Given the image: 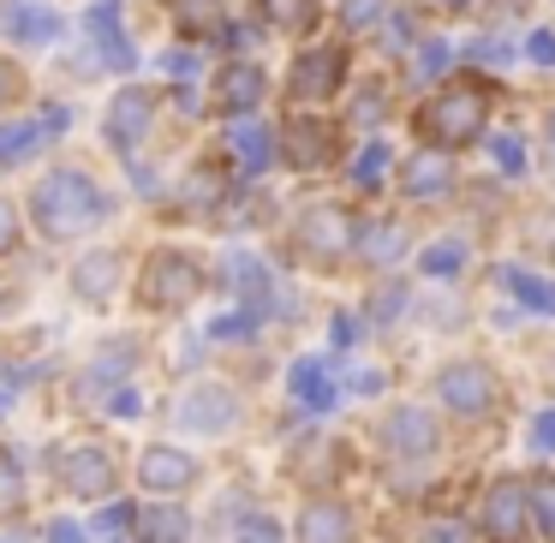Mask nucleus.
<instances>
[{"instance_id":"nucleus-1","label":"nucleus","mask_w":555,"mask_h":543,"mask_svg":"<svg viewBox=\"0 0 555 543\" xmlns=\"http://www.w3.org/2000/svg\"><path fill=\"white\" fill-rule=\"evenodd\" d=\"M102 216H108V197H102L85 173H49V180L37 185V221H42L49 240H78V233H90Z\"/></svg>"},{"instance_id":"nucleus-2","label":"nucleus","mask_w":555,"mask_h":543,"mask_svg":"<svg viewBox=\"0 0 555 543\" xmlns=\"http://www.w3.org/2000/svg\"><path fill=\"white\" fill-rule=\"evenodd\" d=\"M483 114H490V102H483L478 85H448L442 96L424 102L418 138H424L430 150H466L472 138L483 132Z\"/></svg>"},{"instance_id":"nucleus-3","label":"nucleus","mask_w":555,"mask_h":543,"mask_svg":"<svg viewBox=\"0 0 555 543\" xmlns=\"http://www.w3.org/2000/svg\"><path fill=\"white\" fill-rule=\"evenodd\" d=\"M197 293H204V269H197L185 251L150 257V269H144V305L150 311H180V305L197 299Z\"/></svg>"},{"instance_id":"nucleus-4","label":"nucleus","mask_w":555,"mask_h":543,"mask_svg":"<svg viewBox=\"0 0 555 543\" xmlns=\"http://www.w3.org/2000/svg\"><path fill=\"white\" fill-rule=\"evenodd\" d=\"M436 388H442V400L460 412V418H490V412H495V376H490V364L460 359V364H448V371L436 376Z\"/></svg>"},{"instance_id":"nucleus-5","label":"nucleus","mask_w":555,"mask_h":543,"mask_svg":"<svg viewBox=\"0 0 555 543\" xmlns=\"http://www.w3.org/2000/svg\"><path fill=\"white\" fill-rule=\"evenodd\" d=\"M340 78H347V54L340 49H311V54H299L287 90H293V102H328L340 90Z\"/></svg>"},{"instance_id":"nucleus-6","label":"nucleus","mask_w":555,"mask_h":543,"mask_svg":"<svg viewBox=\"0 0 555 543\" xmlns=\"http://www.w3.org/2000/svg\"><path fill=\"white\" fill-rule=\"evenodd\" d=\"M293 240H299L311 257H323V263H328V257H340L352 245V216H347V209H335V204H317V209H305V216H299Z\"/></svg>"},{"instance_id":"nucleus-7","label":"nucleus","mask_w":555,"mask_h":543,"mask_svg":"<svg viewBox=\"0 0 555 543\" xmlns=\"http://www.w3.org/2000/svg\"><path fill=\"white\" fill-rule=\"evenodd\" d=\"M150 120H156V90H120V96H114V108H108V138H114V150H126V156H132Z\"/></svg>"},{"instance_id":"nucleus-8","label":"nucleus","mask_w":555,"mask_h":543,"mask_svg":"<svg viewBox=\"0 0 555 543\" xmlns=\"http://www.w3.org/2000/svg\"><path fill=\"white\" fill-rule=\"evenodd\" d=\"M61 483L73 495H108L114 490V460L102 448H73L61 454Z\"/></svg>"},{"instance_id":"nucleus-9","label":"nucleus","mask_w":555,"mask_h":543,"mask_svg":"<svg viewBox=\"0 0 555 543\" xmlns=\"http://www.w3.org/2000/svg\"><path fill=\"white\" fill-rule=\"evenodd\" d=\"M526 519H531V495L519 490L514 478H502V483L490 490V502H483V526H490L502 543H514L519 531H526Z\"/></svg>"},{"instance_id":"nucleus-10","label":"nucleus","mask_w":555,"mask_h":543,"mask_svg":"<svg viewBox=\"0 0 555 543\" xmlns=\"http://www.w3.org/2000/svg\"><path fill=\"white\" fill-rule=\"evenodd\" d=\"M233 418H240V406H233V395H228L221 383L192 388V395H185V406H180V424H185V430H228Z\"/></svg>"},{"instance_id":"nucleus-11","label":"nucleus","mask_w":555,"mask_h":543,"mask_svg":"<svg viewBox=\"0 0 555 543\" xmlns=\"http://www.w3.org/2000/svg\"><path fill=\"white\" fill-rule=\"evenodd\" d=\"M383 442H388V454H406V460L430 454V448H436V424H430V412H424V406H400L395 418L383 424Z\"/></svg>"},{"instance_id":"nucleus-12","label":"nucleus","mask_w":555,"mask_h":543,"mask_svg":"<svg viewBox=\"0 0 555 543\" xmlns=\"http://www.w3.org/2000/svg\"><path fill=\"white\" fill-rule=\"evenodd\" d=\"M0 25H7L13 42H30V49L61 37V13H54V7H37V0H13V7L0 13Z\"/></svg>"},{"instance_id":"nucleus-13","label":"nucleus","mask_w":555,"mask_h":543,"mask_svg":"<svg viewBox=\"0 0 555 543\" xmlns=\"http://www.w3.org/2000/svg\"><path fill=\"white\" fill-rule=\"evenodd\" d=\"M400 185H406V197H418V204H436V197L454 192V168H448L442 150H430V156H412V161H406Z\"/></svg>"},{"instance_id":"nucleus-14","label":"nucleus","mask_w":555,"mask_h":543,"mask_svg":"<svg viewBox=\"0 0 555 543\" xmlns=\"http://www.w3.org/2000/svg\"><path fill=\"white\" fill-rule=\"evenodd\" d=\"M144 483L156 495H180L185 483H197V460L180 454V448H150L144 454Z\"/></svg>"},{"instance_id":"nucleus-15","label":"nucleus","mask_w":555,"mask_h":543,"mask_svg":"<svg viewBox=\"0 0 555 543\" xmlns=\"http://www.w3.org/2000/svg\"><path fill=\"white\" fill-rule=\"evenodd\" d=\"M281 144H287V161H293V168H323V161L335 156V126H323V120H293Z\"/></svg>"},{"instance_id":"nucleus-16","label":"nucleus","mask_w":555,"mask_h":543,"mask_svg":"<svg viewBox=\"0 0 555 543\" xmlns=\"http://www.w3.org/2000/svg\"><path fill=\"white\" fill-rule=\"evenodd\" d=\"M299 543H352V514L340 502H311L299 514Z\"/></svg>"},{"instance_id":"nucleus-17","label":"nucleus","mask_w":555,"mask_h":543,"mask_svg":"<svg viewBox=\"0 0 555 543\" xmlns=\"http://www.w3.org/2000/svg\"><path fill=\"white\" fill-rule=\"evenodd\" d=\"M216 102H221L228 114L257 108V102H263V73H257V66H245V61H233L228 73L216 78Z\"/></svg>"},{"instance_id":"nucleus-18","label":"nucleus","mask_w":555,"mask_h":543,"mask_svg":"<svg viewBox=\"0 0 555 543\" xmlns=\"http://www.w3.org/2000/svg\"><path fill=\"white\" fill-rule=\"evenodd\" d=\"M293 395H299L311 412L335 406V376H328V364L323 359H299V364H293Z\"/></svg>"},{"instance_id":"nucleus-19","label":"nucleus","mask_w":555,"mask_h":543,"mask_svg":"<svg viewBox=\"0 0 555 543\" xmlns=\"http://www.w3.org/2000/svg\"><path fill=\"white\" fill-rule=\"evenodd\" d=\"M114 281H120V263H114V251H90L85 263L73 269V287L85 293L90 305H102L114 293Z\"/></svg>"},{"instance_id":"nucleus-20","label":"nucleus","mask_w":555,"mask_h":543,"mask_svg":"<svg viewBox=\"0 0 555 543\" xmlns=\"http://www.w3.org/2000/svg\"><path fill=\"white\" fill-rule=\"evenodd\" d=\"M114 7H120V0H96V13H90V37H96L102 61L126 66V61H132V49H126V37H120V13H114Z\"/></svg>"},{"instance_id":"nucleus-21","label":"nucleus","mask_w":555,"mask_h":543,"mask_svg":"<svg viewBox=\"0 0 555 543\" xmlns=\"http://www.w3.org/2000/svg\"><path fill=\"white\" fill-rule=\"evenodd\" d=\"M61 120H66V114L54 108V114H42V120H30V126H7V132H0V161H7V156H30V144H42Z\"/></svg>"},{"instance_id":"nucleus-22","label":"nucleus","mask_w":555,"mask_h":543,"mask_svg":"<svg viewBox=\"0 0 555 543\" xmlns=\"http://www.w3.org/2000/svg\"><path fill=\"white\" fill-rule=\"evenodd\" d=\"M502 281H507V287H514V299H519V305H531V311L555 316V281L531 275V269H507Z\"/></svg>"},{"instance_id":"nucleus-23","label":"nucleus","mask_w":555,"mask_h":543,"mask_svg":"<svg viewBox=\"0 0 555 543\" xmlns=\"http://www.w3.org/2000/svg\"><path fill=\"white\" fill-rule=\"evenodd\" d=\"M173 18H180V30H192V37H209V30H221V0H168Z\"/></svg>"},{"instance_id":"nucleus-24","label":"nucleus","mask_w":555,"mask_h":543,"mask_svg":"<svg viewBox=\"0 0 555 543\" xmlns=\"http://www.w3.org/2000/svg\"><path fill=\"white\" fill-rule=\"evenodd\" d=\"M257 7H263V18L281 30H311L317 25V0H257Z\"/></svg>"},{"instance_id":"nucleus-25","label":"nucleus","mask_w":555,"mask_h":543,"mask_svg":"<svg viewBox=\"0 0 555 543\" xmlns=\"http://www.w3.org/2000/svg\"><path fill=\"white\" fill-rule=\"evenodd\" d=\"M228 150H233V156H240V168H263V161H269V132H263V126H233V132H228Z\"/></svg>"},{"instance_id":"nucleus-26","label":"nucleus","mask_w":555,"mask_h":543,"mask_svg":"<svg viewBox=\"0 0 555 543\" xmlns=\"http://www.w3.org/2000/svg\"><path fill=\"white\" fill-rule=\"evenodd\" d=\"M144 538L150 543H180L185 538V519L173 514V507H156V514H144Z\"/></svg>"},{"instance_id":"nucleus-27","label":"nucleus","mask_w":555,"mask_h":543,"mask_svg":"<svg viewBox=\"0 0 555 543\" xmlns=\"http://www.w3.org/2000/svg\"><path fill=\"white\" fill-rule=\"evenodd\" d=\"M18 507H25V483H18L13 454H0V519H7V514H18Z\"/></svg>"},{"instance_id":"nucleus-28","label":"nucleus","mask_w":555,"mask_h":543,"mask_svg":"<svg viewBox=\"0 0 555 543\" xmlns=\"http://www.w3.org/2000/svg\"><path fill=\"white\" fill-rule=\"evenodd\" d=\"M400 245H406V233H400V228H371V245H364V251H371V263H395Z\"/></svg>"},{"instance_id":"nucleus-29","label":"nucleus","mask_w":555,"mask_h":543,"mask_svg":"<svg viewBox=\"0 0 555 543\" xmlns=\"http://www.w3.org/2000/svg\"><path fill=\"white\" fill-rule=\"evenodd\" d=\"M460 257H466V251H460L454 240H442V245H430V251H424V269H430V275H454Z\"/></svg>"},{"instance_id":"nucleus-30","label":"nucleus","mask_w":555,"mask_h":543,"mask_svg":"<svg viewBox=\"0 0 555 543\" xmlns=\"http://www.w3.org/2000/svg\"><path fill=\"white\" fill-rule=\"evenodd\" d=\"M383 173H388V150H383V144H371V150L359 156V168H352V180H359V185H376Z\"/></svg>"},{"instance_id":"nucleus-31","label":"nucleus","mask_w":555,"mask_h":543,"mask_svg":"<svg viewBox=\"0 0 555 543\" xmlns=\"http://www.w3.org/2000/svg\"><path fill=\"white\" fill-rule=\"evenodd\" d=\"M531 514H538V526L555 538V478H543L538 490H531Z\"/></svg>"},{"instance_id":"nucleus-32","label":"nucleus","mask_w":555,"mask_h":543,"mask_svg":"<svg viewBox=\"0 0 555 543\" xmlns=\"http://www.w3.org/2000/svg\"><path fill=\"white\" fill-rule=\"evenodd\" d=\"M13 102H25V73L0 54V108H13Z\"/></svg>"},{"instance_id":"nucleus-33","label":"nucleus","mask_w":555,"mask_h":543,"mask_svg":"<svg viewBox=\"0 0 555 543\" xmlns=\"http://www.w3.org/2000/svg\"><path fill=\"white\" fill-rule=\"evenodd\" d=\"M376 18H383V0H347V25H352V30L376 25Z\"/></svg>"},{"instance_id":"nucleus-34","label":"nucleus","mask_w":555,"mask_h":543,"mask_svg":"<svg viewBox=\"0 0 555 543\" xmlns=\"http://www.w3.org/2000/svg\"><path fill=\"white\" fill-rule=\"evenodd\" d=\"M531 442H538L543 454H555V406H550V412H538V418H531Z\"/></svg>"},{"instance_id":"nucleus-35","label":"nucleus","mask_w":555,"mask_h":543,"mask_svg":"<svg viewBox=\"0 0 555 543\" xmlns=\"http://www.w3.org/2000/svg\"><path fill=\"white\" fill-rule=\"evenodd\" d=\"M412 66H418V78H424V73L436 78V73L448 66V49H442V42H424V49H418V61H412Z\"/></svg>"},{"instance_id":"nucleus-36","label":"nucleus","mask_w":555,"mask_h":543,"mask_svg":"<svg viewBox=\"0 0 555 543\" xmlns=\"http://www.w3.org/2000/svg\"><path fill=\"white\" fill-rule=\"evenodd\" d=\"M495 161H502L507 173L526 168V144H519V138H495Z\"/></svg>"},{"instance_id":"nucleus-37","label":"nucleus","mask_w":555,"mask_h":543,"mask_svg":"<svg viewBox=\"0 0 555 543\" xmlns=\"http://www.w3.org/2000/svg\"><path fill=\"white\" fill-rule=\"evenodd\" d=\"M13 245H18V209L0 197V251H13Z\"/></svg>"},{"instance_id":"nucleus-38","label":"nucleus","mask_w":555,"mask_h":543,"mask_svg":"<svg viewBox=\"0 0 555 543\" xmlns=\"http://www.w3.org/2000/svg\"><path fill=\"white\" fill-rule=\"evenodd\" d=\"M526 54H531L538 66H555V37H550V30H538V37L526 42Z\"/></svg>"},{"instance_id":"nucleus-39","label":"nucleus","mask_w":555,"mask_h":543,"mask_svg":"<svg viewBox=\"0 0 555 543\" xmlns=\"http://www.w3.org/2000/svg\"><path fill=\"white\" fill-rule=\"evenodd\" d=\"M424 543H466V531L448 519V526H430V538H424Z\"/></svg>"},{"instance_id":"nucleus-40","label":"nucleus","mask_w":555,"mask_h":543,"mask_svg":"<svg viewBox=\"0 0 555 543\" xmlns=\"http://www.w3.org/2000/svg\"><path fill=\"white\" fill-rule=\"evenodd\" d=\"M49 543H85V526H66V519H61V526L49 531Z\"/></svg>"},{"instance_id":"nucleus-41","label":"nucleus","mask_w":555,"mask_h":543,"mask_svg":"<svg viewBox=\"0 0 555 543\" xmlns=\"http://www.w3.org/2000/svg\"><path fill=\"white\" fill-rule=\"evenodd\" d=\"M245 543H275V526H269V519H257L251 538H245Z\"/></svg>"},{"instance_id":"nucleus-42","label":"nucleus","mask_w":555,"mask_h":543,"mask_svg":"<svg viewBox=\"0 0 555 543\" xmlns=\"http://www.w3.org/2000/svg\"><path fill=\"white\" fill-rule=\"evenodd\" d=\"M543 144H550V161H555V114H550V138H543Z\"/></svg>"},{"instance_id":"nucleus-43","label":"nucleus","mask_w":555,"mask_h":543,"mask_svg":"<svg viewBox=\"0 0 555 543\" xmlns=\"http://www.w3.org/2000/svg\"><path fill=\"white\" fill-rule=\"evenodd\" d=\"M442 7H460V0H442Z\"/></svg>"},{"instance_id":"nucleus-44","label":"nucleus","mask_w":555,"mask_h":543,"mask_svg":"<svg viewBox=\"0 0 555 543\" xmlns=\"http://www.w3.org/2000/svg\"><path fill=\"white\" fill-rule=\"evenodd\" d=\"M0 543H13V538H0Z\"/></svg>"}]
</instances>
